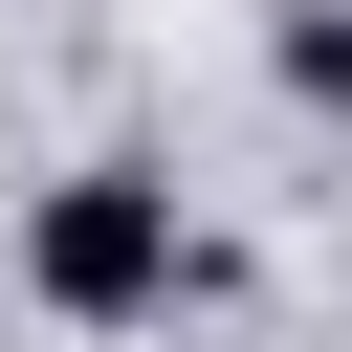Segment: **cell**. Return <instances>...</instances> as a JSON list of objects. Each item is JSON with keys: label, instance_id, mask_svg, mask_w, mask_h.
<instances>
[{"label": "cell", "instance_id": "obj_2", "mask_svg": "<svg viewBox=\"0 0 352 352\" xmlns=\"http://www.w3.org/2000/svg\"><path fill=\"white\" fill-rule=\"evenodd\" d=\"M286 88H308V110H352V0H286Z\"/></svg>", "mask_w": 352, "mask_h": 352}, {"label": "cell", "instance_id": "obj_1", "mask_svg": "<svg viewBox=\"0 0 352 352\" xmlns=\"http://www.w3.org/2000/svg\"><path fill=\"white\" fill-rule=\"evenodd\" d=\"M176 264H198V242H176V176H154V154L44 176V220H22V286H44L66 330H154V308H176Z\"/></svg>", "mask_w": 352, "mask_h": 352}]
</instances>
